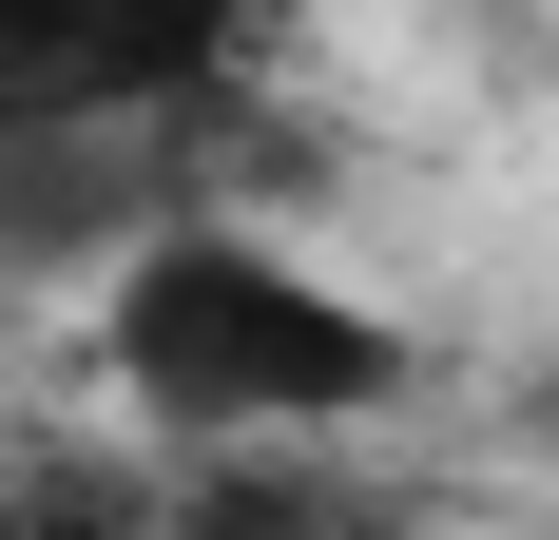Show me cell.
<instances>
[{"label": "cell", "instance_id": "obj_1", "mask_svg": "<svg viewBox=\"0 0 559 540\" xmlns=\"http://www.w3.org/2000/svg\"><path fill=\"white\" fill-rule=\"evenodd\" d=\"M97 367H116V406H135L174 463H231V444H347V425H386L405 386H425V348H405L347 270H309L289 232L174 213L155 251L97 270Z\"/></svg>", "mask_w": 559, "mask_h": 540}, {"label": "cell", "instance_id": "obj_2", "mask_svg": "<svg viewBox=\"0 0 559 540\" xmlns=\"http://www.w3.org/2000/svg\"><path fill=\"white\" fill-rule=\"evenodd\" d=\"M231 58H251V0H0V136L213 116Z\"/></svg>", "mask_w": 559, "mask_h": 540}, {"label": "cell", "instance_id": "obj_3", "mask_svg": "<svg viewBox=\"0 0 559 540\" xmlns=\"http://www.w3.org/2000/svg\"><path fill=\"white\" fill-rule=\"evenodd\" d=\"M193 136L213 116H116V136H0V290H78V270L155 251L193 193Z\"/></svg>", "mask_w": 559, "mask_h": 540}, {"label": "cell", "instance_id": "obj_4", "mask_svg": "<svg viewBox=\"0 0 559 540\" xmlns=\"http://www.w3.org/2000/svg\"><path fill=\"white\" fill-rule=\"evenodd\" d=\"M0 540H174L155 483H116V463H20L0 483Z\"/></svg>", "mask_w": 559, "mask_h": 540}]
</instances>
